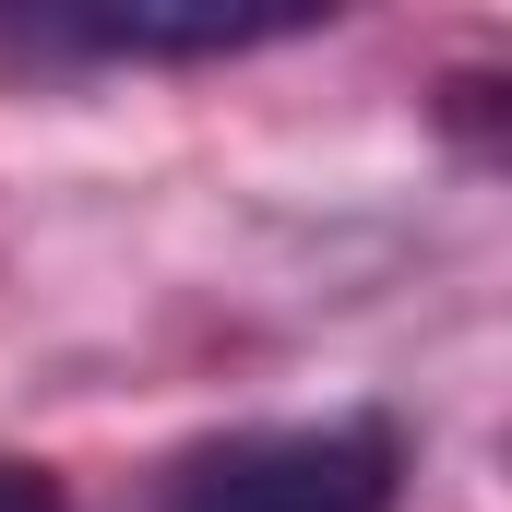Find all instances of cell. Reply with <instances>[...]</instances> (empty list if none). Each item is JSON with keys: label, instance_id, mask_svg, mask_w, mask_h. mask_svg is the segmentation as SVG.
<instances>
[{"label": "cell", "instance_id": "obj_1", "mask_svg": "<svg viewBox=\"0 0 512 512\" xmlns=\"http://www.w3.org/2000/svg\"><path fill=\"white\" fill-rule=\"evenodd\" d=\"M393 489H405L393 417H310L179 453L143 512H393Z\"/></svg>", "mask_w": 512, "mask_h": 512}, {"label": "cell", "instance_id": "obj_2", "mask_svg": "<svg viewBox=\"0 0 512 512\" xmlns=\"http://www.w3.org/2000/svg\"><path fill=\"white\" fill-rule=\"evenodd\" d=\"M334 24V0H36L0 12L12 48L36 60H239Z\"/></svg>", "mask_w": 512, "mask_h": 512}, {"label": "cell", "instance_id": "obj_3", "mask_svg": "<svg viewBox=\"0 0 512 512\" xmlns=\"http://www.w3.org/2000/svg\"><path fill=\"white\" fill-rule=\"evenodd\" d=\"M0 512H60V477L48 465H0Z\"/></svg>", "mask_w": 512, "mask_h": 512}]
</instances>
